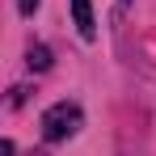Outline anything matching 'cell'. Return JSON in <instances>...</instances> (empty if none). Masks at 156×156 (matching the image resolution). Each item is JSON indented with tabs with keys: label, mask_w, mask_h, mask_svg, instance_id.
<instances>
[{
	"label": "cell",
	"mask_w": 156,
	"mask_h": 156,
	"mask_svg": "<svg viewBox=\"0 0 156 156\" xmlns=\"http://www.w3.org/2000/svg\"><path fill=\"white\" fill-rule=\"evenodd\" d=\"M72 17H76L80 38H97V21H93V0H72Z\"/></svg>",
	"instance_id": "2"
},
{
	"label": "cell",
	"mask_w": 156,
	"mask_h": 156,
	"mask_svg": "<svg viewBox=\"0 0 156 156\" xmlns=\"http://www.w3.org/2000/svg\"><path fill=\"white\" fill-rule=\"evenodd\" d=\"M42 0H17V9H21V17H34V9H38Z\"/></svg>",
	"instance_id": "4"
},
{
	"label": "cell",
	"mask_w": 156,
	"mask_h": 156,
	"mask_svg": "<svg viewBox=\"0 0 156 156\" xmlns=\"http://www.w3.org/2000/svg\"><path fill=\"white\" fill-rule=\"evenodd\" d=\"M26 63L34 68V72H47V68H51V51H47L42 42H34V47L26 51Z\"/></svg>",
	"instance_id": "3"
},
{
	"label": "cell",
	"mask_w": 156,
	"mask_h": 156,
	"mask_svg": "<svg viewBox=\"0 0 156 156\" xmlns=\"http://www.w3.org/2000/svg\"><path fill=\"white\" fill-rule=\"evenodd\" d=\"M80 127H84V114H80L76 101H59V105H51V110L42 114V139H51V144L72 139Z\"/></svg>",
	"instance_id": "1"
}]
</instances>
